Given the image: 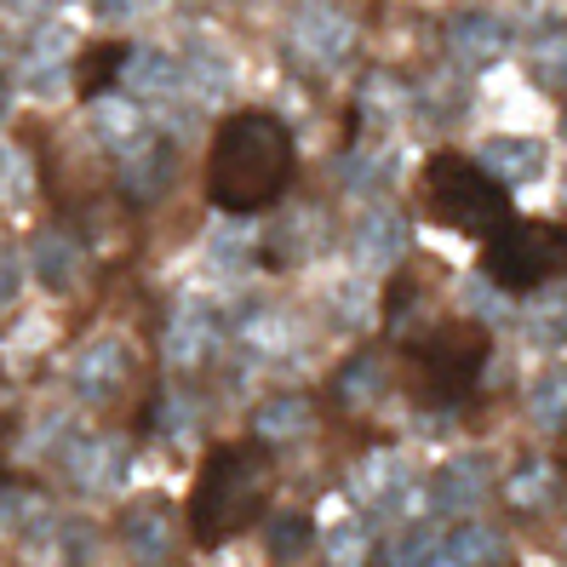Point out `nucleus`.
I'll return each mask as SVG.
<instances>
[{"instance_id": "obj_1", "label": "nucleus", "mask_w": 567, "mask_h": 567, "mask_svg": "<svg viewBox=\"0 0 567 567\" xmlns=\"http://www.w3.org/2000/svg\"><path fill=\"white\" fill-rule=\"evenodd\" d=\"M292 132L264 115V110H241L213 132V155H207V202L224 218H252L264 207H276L287 184H292Z\"/></svg>"}, {"instance_id": "obj_2", "label": "nucleus", "mask_w": 567, "mask_h": 567, "mask_svg": "<svg viewBox=\"0 0 567 567\" xmlns=\"http://www.w3.org/2000/svg\"><path fill=\"white\" fill-rule=\"evenodd\" d=\"M270 453L264 447H218L207 453L202 476H195L189 487V533L202 550H218L229 545L247 522L264 516V505H270Z\"/></svg>"}, {"instance_id": "obj_3", "label": "nucleus", "mask_w": 567, "mask_h": 567, "mask_svg": "<svg viewBox=\"0 0 567 567\" xmlns=\"http://www.w3.org/2000/svg\"><path fill=\"white\" fill-rule=\"evenodd\" d=\"M419 202H424V218L442 224V229H458L471 241H487L498 236L516 207H511V189L498 184L493 173H482L476 155H458V150H436L419 173Z\"/></svg>"}, {"instance_id": "obj_4", "label": "nucleus", "mask_w": 567, "mask_h": 567, "mask_svg": "<svg viewBox=\"0 0 567 567\" xmlns=\"http://www.w3.org/2000/svg\"><path fill=\"white\" fill-rule=\"evenodd\" d=\"M487 355H493V339H487L482 321H442L436 332H424L408 350L419 408H436V413L464 408V395L476 390Z\"/></svg>"}, {"instance_id": "obj_5", "label": "nucleus", "mask_w": 567, "mask_h": 567, "mask_svg": "<svg viewBox=\"0 0 567 567\" xmlns=\"http://www.w3.org/2000/svg\"><path fill=\"white\" fill-rule=\"evenodd\" d=\"M482 276L505 292H539L567 276V224L511 218L498 236L482 241Z\"/></svg>"}, {"instance_id": "obj_6", "label": "nucleus", "mask_w": 567, "mask_h": 567, "mask_svg": "<svg viewBox=\"0 0 567 567\" xmlns=\"http://www.w3.org/2000/svg\"><path fill=\"white\" fill-rule=\"evenodd\" d=\"M350 52H355V23L339 7H305L292 18L287 58H298L305 70H339Z\"/></svg>"}, {"instance_id": "obj_7", "label": "nucleus", "mask_w": 567, "mask_h": 567, "mask_svg": "<svg viewBox=\"0 0 567 567\" xmlns=\"http://www.w3.org/2000/svg\"><path fill=\"white\" fill-rule=\"evenodd\" d=\"M173 173H178V155H173V144L161 138V132L150 126L132 150H121V166H115V184H121V195L132 207H150L155 195H166L173 189Z\"/></svg>"}, {"instance_id": "obj_8", "label": "nucleus", "mask_w": 567, "mask_h": 567, "mask_svg": "<svg viewBox=\"0 0 567 567\" xmlns=\"http://www.w3.org/2000/svg\"><path fill=\"white\" fill-rule=\"evenodd\" d=\"M264 252V264L270 270H298V264H310L321 247H327V224H321V213H310V207H292V213H281L276 224H270V236L258 241Z\"/></svg>"}, {"instance_id": "obj_9", "label": "nucleus", "mask_w": 567, "mask_h": 567, "mask_svg": "<svg viewBox=\"0 0 567 567\" xmlns=\"http://www.w3.org/2000/svg\"><path fill=\"white\" fill-rule=\"evenodd\" d=\"M447 52H453L458 70H493V63L511 52V29L493 12H458L447 23Z\"/></svg>"}, {"instance_id": "obj_10", "label": "nucleus", "mask_w": 567, "mask_h": 567, "mask_svg": "<svg viewBox=\"0 0 567 567\" xmlns=\"http://www.w3.org/2000/svg\"><path fill=\"white\" fill-rule=\"evenodd\" d=\"M63 471H70L81 493H110L126 482V447L110 436H75L63 447Z\"/></svg>"}, {"instance_id": "obj_11", "label": "nucleus", "mask_w": 567, "mask_h": 567, "mask_svg": "<svg viewBox=\"0 0 567 567\" xmlns=\"http://www.w3.org/2000/svg\"><path fill=\"white\" fill-rule=\"evenodd\" d=\"M70 47H75L70 23H41L35 41L23 47V63H18L23 86H29V92H58L63 75H70Z\"/></svg>"}, {"instance_id": "obj_12", "label": "nucleus", "mask_w": 567, "mask_h": 567, "mask_svg": "<svg viewBox=\"0 0 567 567\" xmlns=\"http://www.w3.org/2000/svg\"><path fill=\"white\" fill-rule=\"evenodd\" d=\"M355 498H367L379 516H402L413 505V476H408V464L395 458V453H373L355 471Z\"/></svg>"}, {"instance_id": "obj_13", "label": "nucleus", "mask_w": 567, "mask_h": 567, "mask_svg": "<svg viewBox=\"0 0 567 567\" xmlns=\"http://www.w3.org/2000/svg\"><path fill=\"white\" fill-rule=\"evenodd\" d=\"M121 539H126V550H132L138 567H161L166 556H173V516H166L161 498H144V505H132L121 516Z\"/></svg>"}, {"instance_id": "obj_14", "label": "nucleus", "mask_w": 567, "mask_h": 567, "mask_svg": "<svg viewBox=\"0 0 567 567\" xmlns=\"http://www.w3.org/2000/svg\"><path fill=\"white\" fill-rule=\"evenodd\" d=\"M408 252V218L395 207H373L355 229V258L361 270H390V264H402Z\"/></svg>"}, {"instance_id": "obj_15", "label": "nucleus", "mask_w": 567, "mask_h": 567, "mask_svg": "<svg viewBox=\"0 0 567 567\" xmlns=\"http://www.w3.org/2000/svg\"><path fill=\"white\" fill-rule=\"evenodd\" d=\"M476 161H482V173H493L505 189H516V184H533L545 173V144L539 138H487L482 150H476Z\"/></svg>"}, {"instance_id": "obj_16", "label": "nucleus", "mask_w": 567, "mask_h": 567, "mask_svg": "<svg viewBox=\"0 0 567 567\" xmlns=\"http://www.w3.org/2000/svg\"><path fill=\"white\" fill-rule=\"evenodd\" d=\"M126 350L115 344V339H97L81 361H75V373H70V384H75V395L81 402H110V395L126 384Z\"/></svg>"}, {"instance_id": "obj_17", "label": "nucleus", "mask_w": 567, "mask_h": 567, "mask_svg": "<svg viewBox=\"0 0 567 567\" xmlns=\"http://www.w3.org/2000/svg\"><path fill=\"white\" fill-rule=\"evenodd\" d=\"M367 567H453V556L442 550L436 527H430V522H413V527H402V533H390L384 545H373Z\"/></svg>"}, {"instance_id": "obj_18", "label": "nucleus", "mask_w": 567, "mask_h": 567, "mask_svg": "<svg viewBox=\"0 0 567 567\" xmlns=\"http://www.w3.org/2000/svg\"><path fill=\"white\" fill-rule=\"evenodd\" d=\"M487 493V464L482 458H453L424 482V505L436 511H476V498Z\"/></svg>"}, {"instance_id": "obj_19", "label": "nucleus", "mask_w": 567, "mask_h": 567, "mask_svg": "<svg viewBox=\"0 0 567 567\" xmlns=\"http://www.w3.org/2000/svg\"><path fill=\"white\" fill-rule=\"evenodd\" d=\"M218 344V316L202 310V305H184L178 321L166 327V355H173L178 367H202Z\"/></svg>"}, {"instance_id": "obj_20", "label": "nucleus", "mask_w": 567, "mask_h": 567, "mask_svg": "<svg viewBox=\"0 0 567 567\" xmlns=\"http://www.w3.org/2000/svg\"><path fill=\"white\" fill-rule=\"evenodd\" d=\"M556 493H561V476H556V464L550 458H522L511 482H505V498H511V511L522 516H539L556 505Z\"/></svg>"}, {"instance_id": "obj_21", "label": "nucleus", "mask_w": 567, "mask_h": 567, "mask_svg": "<svg viewBox=\"0 0 567 567\" xmlns=\"http://www.w3.org/2000/svg\"><path fill=\"white\" fill-rule=\"evenodd\" d=\"M527 75L539 81L545 92L567 97V18L545 23L539 35L527 41Z\"/></svg>"}, {"instance_id": "obj_22", "label": "nucleus", "mask_w": 567, "mask_h": 567, "mask_svg": "<svg viewBox=\"0 0 567 567\" xmlns=\"http://www.w3.org/2000/svg\"><path fill=\"white\" fill-rule=\"evenodd\" d=\"M92 121H97V138H104L115 155L132 150V144H138L144 132H150V110H138L132 97H110V92L92 97Z\"/></svg>"}, {"instance_id": "obj_23", "label": "nucleus", "mask_w": 567, "mask_h": 567, "mask_svg": "<svg viewBox=\"0 0 567 567\" xmlns=\"http://www.w3.org/2000/svg\"><path fill=\"white\" fill-rule=\"evenodd\" d=\"M310 395H298V390H281L270 395L258 413H252V430H258V442H292V436H305L310 430Z\"/></svg>"}, {"instance_id": "obj_24", "label": "nucleus", "mask_w": 567, "mask_h": 567, "mask_svg": "<svg viewBox=\"0 0 567 567\" xmlns=\"http://www.w3.org/2000/svg\"><path fill=\"white\" fill-rule=\"evenodd\" d=\"M121 81H126L132 92H144V97H173V92L184 86V63L166 58V52H126Z\"/></svg>"}, {"instance_id": "obj_25", "label": "nucleus", "mask_w": 567, "mask_h": 567, "mask_svg": "<svg viewBox=\"0 0 567 567\" xmlns=\"http://www.w3.org/2000/svg\"><path fill=\"white\" fill-rule=\"evenodd\" d=\"M126 41H104V47H86L81 52V63H75V92L86 97V104H92V97H104L115 81H121V70H126Z\"/></svg>"}, {"instance_id": "obj_26", "label": "nucleus", "mask_w": 567, "mask_h": 567, "mask_svg": "<svg viewBox=\"0 0 567 567\" xmlns=\"http://www.w3.org/2000/svg\"><path fill=\"white\" fill-rule=\"evenodd\" d=\"M442 550L453 556V567H498L505 561V533L487 522H458V533Z\"/></svg>"}, {"instance_id": "obj_27", "label": "nucleus", "mask_w": 567, "mask_h": 567, "mask_svg": "<svg viewBox=\"0 0 567 567\" xmlns=\"http://www.w3.org/2000/svg\"><path fill=\"white\" fill-rule=\"evenodd\" d=\"M184 81H189V86H195V92H202L207 104H213V97H224V92H229V81H236V75H229V58H224L213 41H189Z\"/></svg>"}, {"instance_id": "obj_28", "label": "nucleus", "mask_w": 567, "mask_h": 567, "mask_svg": "<svg viewBox=\"0 0 567 567\" xmlns=\"http://www.w3.org/2000/svg\"><path fill=\"white\" fill-rule=\"evenodd\" d=\"M241 344H247V355H258V361H281V355H292V327H287L276 310H258V316H247V327H241Z\"/></svg>"}, {"instance_id": "obj_29", "label": "nucleus", "mask_w": 567, "mask_h": 567, "mask_svg": "<svg viewBox=\"0 0 567 567\" xmlns=\"http://www.w3.org/2000/svg\"><path fill=\"white\" fill-rule=\"evenodd\" d=\"M264 539H270V556L276 561H298V556L310 550V539H316V522L305 511H281L276 522H264Z\"/></svg>"}, {"instance_id": "obj_30", "label": "nucleus", "mask_w": 567, "mask_h": 567, "mask_svg": "<svg viewBox=\"0 0 567 567\" xmlns=\"http://www.w3.org/2000/svg\"><path fill=\"white\" fill-rule=\"evenodd\" d=\"M527 413L545 430H567V367H550V373L527 390Z\"/></svg>"}, {"instance_id": "obj_31", "label": "nucleus", "mask_w": 567, "mask_h": 567, "mask_svg": "<svg viewBox=\"0 0 567 567\" xmlns=\"http://www.w3.org/2000/svg\"><path fill=\"white\" fill-rule=\"evenodd\" d=\"M373 390H379V355H373V350L355 355L350 367H339V379H332V395H339V408L373 402Z\"/></svg>"}, {"instance_id": "obj_32", "label": "nucleus", "mask_w": 567, "mask_h": 567, "mask_svg": "<svg viewBox=\"0 0 567 567\" xmlns=\"http://www.w3.org/2000/svg\"><path fill=\"white\" fill-rule=\"evenodd\" d=\"M527 332L533 344H567V292H550L527 310Z\"/></svg>"}, {"instance_id": "obj_33", "label": "nucleus", "mask_w": 567, "mask_h": 567, "mask_svg": "<svg viewBox=\"0 0 567 567\" xmlns=\"http://www.w3.org/2000/svg\"><path fill=\"white\" fill-rule=\"evenodd\" d=\"M373 556V539H367V522H344L332 533V567H367Z\"/></svg>"}, {"instance_id": "obj_34", "label": "nucleus", "mask_w": 567, "mask_h": 567, "mask_svg": "<svg viewBox=\"0 0 567 567\" xmlns=\"http://www.w3.org/2000/svg\"><path fill=\"white\" fill-rule=\"evenodd\" d=\"M70 276H75V241L47 236V241H41V281H47V287H63Z\"/></svg>"}, {"instance_id": "obj_35", "label": "nucleus", "mask_w": 567, "mask_h": 567, "mask_svg": "<svg viewBox=\"0 0 567 567\" xmlns=\"http://www.w3.org/2000/svg\"><path fill=\"white\" fill-rule=\"evenodd\" d=\"M464 305H471V316L482 310L487 321H505V316H511V305H505V287H498V281H487V276L464 287Z\"/></svg>"}, {"instance_id": "obj_36", "label": "nucleus", "mask_w": 567, "mask_h": 567, "mask_svg": "<svg viewBox=\"0 0 567 567\" xmlns=\"http://www.w3.org/2000/svg\"><path fill=\"white\" fill-rule=\"evenodd\" d=\"M12 298H18V258L0 252V310H7Z\"/></svg>"}, {"instance_id": "obj_37", "label": "nucleus", "mask_w": 567, "mask_h": 567, "mask_svg": "<svg viewBox=\"0 0 567 567\" xmlns=\"http://www.w3.org/2000/svg\"><path fill=\"white\" fill-rule=\"evenodd\" d=\"M92 7L104 12V18H138V12H144V0H92Z\"/></svg>"}, {"instance_id": "obj_38", "label": "nucleus", "mask_w": 567, "mask_h": 567, "mask_svg": "<svg viewBox=\"0 0 567 567\" xmlns=\"http://www.w3.org/2000/svg\"><path fill=\"white\" fill-rule=\"evenodd\" d=\"M0 7H7V12H18V18H35V12L47 7V0H0Z\"/></svg>"}, {"instance_id": "obj_39", "label": "nucleus", "mask_w": 567, "mask_h": 567, "mask_svg": "<svg viewBox=\"0 0 567 567\" xmlns=\"http://www.w3.org/2000/svg\"><path fill=\"white\" fill-rule=\"evenodd\" d=\"M7 97H12V92H7V81H0V121H7Z\"/></svg>"}, {"instance_id": "obj_40", "label": "nucleus", "mask_w": 567, "mask_h": 567, "mask_svg": "<svg viewBox=\"0 0 567 567\" xmlns=\"http://www.w3.org/2000/svg\"><path fill=\"white\" fill-rule=\"evenodd\" d=\"M561 132H567V115H561Z\"/></svg>"}, {"instance_id": "obj_41", "label": "nucleus", "mask_w": 567, "mask_h": 567, "mask_svg": "<svg viewBox=\"0 0 567 567\" xmlns=\"http://www.w3.org/2000/svg\"><path fill=\"white\" fill-rule=\"evenodd\" d=\"M189 7H195V0H189Z\"/></svg>"}]
</instances>
